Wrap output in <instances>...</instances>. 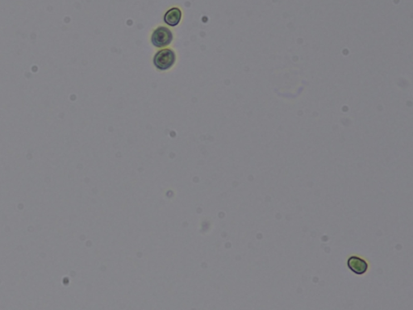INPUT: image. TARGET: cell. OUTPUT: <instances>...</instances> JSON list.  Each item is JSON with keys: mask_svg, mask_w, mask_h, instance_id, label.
<instances>
[{"mask_svg": "<svg viewBox=\"0 0 413 310\" xmlns=\"http://www.w3.org/2000/svg\"><path fill=\"white\" fill-rule=\"evenodd\" d=\"M176 60L174 51L169 49L161 50L154 56V64L158 70H166L170 68Z\"/></svg>", "mask_w": 413, "mask_h": 310, "instance_id": "obj_1", "label": "cell"}, {"mask_svg": "<svg viewBox=\"0 0 413 310\" xmlns=\"http://www.w3.org/2000/svg\"><path fill=\"white\" fill-rule=\"evenodd\" d=\"M173 40L171 31L165 27H159L152 35L151 42L154 46L162 48L169 46Z\"/></svg>", "mask_w": 413, "mask_h": 310, "instance_id": "obj_2", "label": "cell"}, {"mask_svg": "<svg viewBox=\"0 0 413 310\" xmlns=\"http://www.w3.org/2000/svg\"><path fill=\"white\" fill-rule=\"evenodd\" d=\"M348 267L356 275H363L367 272L368 263L362 258L357 256H351L347 261Z\"/></svg>", "mask_w": 413, "mask_h": 310, "instance_id": "obj_3", "label": "cell"}, {"mask_svg": "<svg viewBox=\"0 0 413 310\" xmlns=\"http://www.w3.org/2000/svg\"><path fill=\"white\" fill-rule=\"evenodd\" d=\"M181 17H182V12H181L180 9L178 7H174V8L169 10L165 13V16H164V21H165V24H167L169 26L174 27V26L179 25L181 21Z\"/></svg>", "mask_w": 413, "mask_h": 310, "instance_id": "obj_4", "label": "cell"}]
</instances>
